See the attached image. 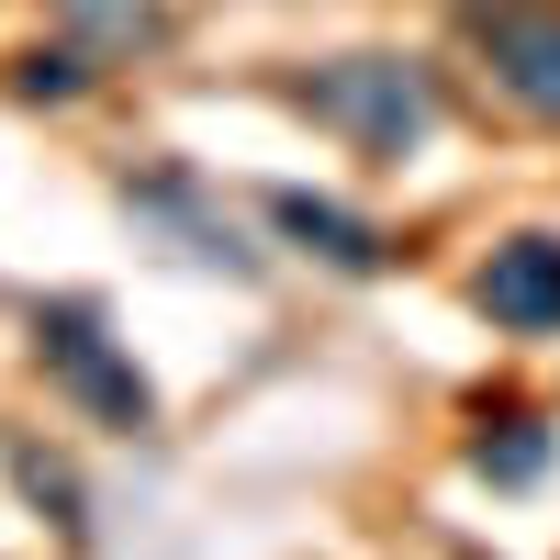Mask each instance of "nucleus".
Instances as JSON below:
<instances>
[{
	"mask_svg": "<svg viewBox=\"0 0 560 560\" xmlns=\"http://www.w3.org/2000/svg\"><path fill=\"white\" fill-rule=\"evenodd\" d=\"M57 23L90 68H135L168 45V0H57Z\"/></svg>",
	"mask_w": 560,
	"mask_h": 560,
	"instance_id": "nucleus-7",
	"label": "nucleus"
},
{
	"mask_svg": "<svg viewBox=\"0 0 560 560\" xmlns=\"http://www.w3.org/2000/svg\"><path fill=\"white\" fill-rule=\"evenodd\" d=\"M34 370L90 415V427H113V438H147L158 427V382L135 370V348L113 337V314L90 303V292L34 303Z\"/></svg>",
	"mask_w": 560,
	"mask_h": 560,
	"instance_id": "nucleus-2",
	"label": "nucleus"
},
{
	"mask_svg": "<svg viewBox=\"0 0 560 560\" xmlns=\"http://www.w3.org/2000/svg\"><path fill=\"white\" fill-rule=\"evenodd\" d=\"M0 471H12V493H23V504H34V516L57 527L68 549H90V482L68 471L57 448H34V438H0Z\"/></svg>",
	"mask_w": 560,
	"mask_h": 560,
	"instance_id": "nucleus-8",
	"label": "nucleus"
},
{
	"mask_svg": "<svg viewBox=\"0 0 560 560\" xmlns=\"http://www.w3.org/2000/svg\"><path fill=\"white\" fill-rule=\"evenodd\" d=\"M471 303L493 337H560V236L527 224V236H504L482 269H471Z\"/></svg>",
	"mask_w": 560,
	"mask_h": 560,
	"instance_id": "nucleus-6",
	"label": "nucleus"
},
{
	"mask_svg": "<svg viewBox=\"0 0 560 560\" xmlns=\"http://www.w3.org/2000/svg\"><path fill=\"white\" fill-rule=\"evenodd\" d=\"M459 34L482 45L504 102L560 135V0H459Z\"/></svg>",
	"mask_w": 560,
	"mask_h": 560,
	"instance_id": "nucleus-4",
	"label": "nucleus"
},
{
	"mask_svg": "<svg viewBox=\"0 0 560 560\" xmlns=\"http://www.w3.org/2000/svg\"><path fill=\"white\" fill-rule=\"evenodd\" d=\"M549 459H560V438L538 427V415H493V427L471 438V471H482L493 493H538V482H549Z\"/></svg>",
	"mask_w": 560,
	"mask_h": 560,
	"instance_id": "nucleus-9",
	"label": "nucleus"
},
{
	"mask_svg": "<svg viewBox=\"0 0 560 560\" xmlns=\"http://www.w3.org/2000/svg\"><path fill=\"white\" fill-rule=\"evenodd\" d=\"M113 202L135 213V236L168 247L179 269H213V280H258V269H269V258L236 236V213L213 202V179H202L191 158H135V168L113 179Z\"/></svg>",
	"mask_w": 560,
	"mask_h": 560,
	"instance_id": "nucleus-3",
	"label": "nucleus"
},
{
	"mask_svg": "<svg viewBox=\"0 0 560 560\" xmlns=\"http://www.w3.org/2000/svg\"><path fill=\"white\" fill-rule=\"evenodd\" d=\"M280 102H292L314 135H337L348 158L370 168H404V158H427L438 147V124H448V90L427 57H393V45H348V57H314L280 79Z\"/></svg>",
	"mask_w": 560,
	"mask_h": 560,
	"instance_id": "nucleus-1",
	"label": "nucleus"
},
{
	"mask_svg": "<svg viewBox=\"0 0 560 560\" xmlns=\"http://www.w3.org/2000/svg\"><path fill=\"white\" fill-rule=\"evenodd\" d=\"M90 79H102V68H90L79 45L57 34V45H34V57H12V102H34V113H68Z\"/></svg>",
	"mask_w": 560,
	"mask_h": 560,
	"instance_id": "nucleus-10",
	"label": "nucleus"
},
{
	"mask_svg": "<svg viewBox=\"0 0 560 560\" xmlns=\"http://www.w3.org/2000/svg\"><path fill=\"white\" fill-rule=\"evenodd\" d=\"M258 213H269V236H280V247H303V258L348 269V280H382V269H393V236H382L359 202H337V191H303V179H280V191H258Z\"/></svg>",
	"mask_w": 560,
	"mask_h": 560,
	"instance_id": "nucleus-5",
	"label": "nucleus"
}]
</instances>
